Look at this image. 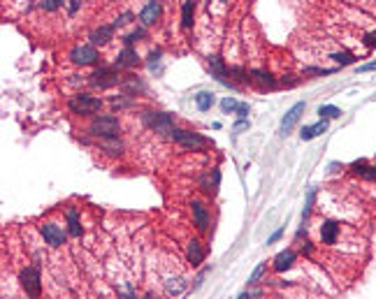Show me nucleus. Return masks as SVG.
<instances>
[{"label": "nucleus", "instance_id": "nucleus-35", "mask_svg": "<svg viewBox=\"0 0 376 299\" xmlns=\"http://www.w3.org/2000/svg\"><path fill=\"white\" fill-rule=\"evenodd\" d=\"M249 112H251V109H249V105H244V102H242V105L237 107V112H235V114L239 116V118H246V116H249Z\"/></svg>", "mask_w": 376, "mask_h": 299}, {"label": "nucleus", "instance_id": "nucleus-27", "mask_svg": "<svg viewBox=\"0 0 376 299\" xmlns=\"http://www.w3.org/2000/svg\"><path fill=\"white\" fill-rule=\"evenodd\" d=\"M318 114H321V118H339L341 109L334 105H323V107H318Z\"/></svg>", "mask_w": 376, "mask_h": 299}, {"label": "nucleus", "instance_id": "nucleus-12", "mask_svg": "<svg viewBox=\"0 0 376 299\" xmlns=\"http://www.w3.org/2000/svg\"><path fill=\"white\" fill-rule=\"evenodd\" d=\"M209 70H211V74H214V79L219 81V84H223V86H232V81L227 79V70H226V65L221 63V58H219V56H211V58H209Z\"/></svg>", "mask_w": 376, "mask_h": 299}, {"label": "nucleus", "instance_id": "nucleus-32", "mask_svg": "<svg viewBox=\"0 0 376 299\" xmlns=\"http://www.w3.org/2000/svg\"><path fill=\"white\" fill-rule=\"evenodd\" d=\"M40 5H42V9H47V12H53V9H58L63 5V0H42Z\"/></svg>", "mask_w": 376, "mask_h": 299}, {"label": "nucleus", "instance_id": "nucleus-28", "mask_svg": "<svg viewBox=\"0 0 376 299\" xmlns=\"http://www.w3.org/2000/svg\"><path fill=\"white\" fill-rule=\"evenodd\" d=\"M102 149H105L107 153H112V156H121V153H123V144H121V141H116V137H114V139H105V141H102Z\"/></svg>", "mask_w": 376, "mask_h": 299}, {"label": "nucleus", "instance_id": "nucleus-36", "mask_svg": "<svg viewBox=\"0 0 376 299\" xmlns=\"http://www.w3.org/2000/svg\"><path fill=\"white\" fill-rule=\"evenodd\" d=\"M362 42L367 44V46H376V30H372V33H367V35H365V40H362Z\"/></svg>", "mask_w": 376, "mask_h": 299}, {"label": "nucleus", "instance_id": "nucleus-37", "mask_svg": "<svg viewBox=\"0 0 376 299\" xmlns=\"http://www.w3.org/2000/svg\"><path fill=\"white\" fill-rule=\"evenodd\" d=\"M334 70H318V68H306V74H332Z\"/></svg>", "mask_w": 376, "mask_h": 299}, {"label": "nucleus", "instance_id": "nucleus-6", "mask_svg": "<svg viewBox=\"0 0 376 299\" xmlns=\"http://www.w3.org/2000/svg\"><path fill=\"white\" fill-rule=\"evenodd\" d=\"M70 61L75 63V65H93V63L98 61V51L93 44H79V46H75L70 51Z\"/></svg>", "mask_w": 376, "mask_h": 299}, {"label": "nucleus", "instance_id": "nucleus-7", "mask_svg": "<svg viewBox=\"0 0 376 299\" xmlns=\"http://www.w3.org/2000/svg\"><path fill=\"white\" fill-rule=\"evenodd\" d=\"M40 232H42V237H44V241L49 244V246H53V248H58V246H63L65 244V232H63L56 223H44L42 228H40Z\"/></svg>", "mask_w": 376, "mask_h": 299}, {"label": "nucleus", "instance_id": "nucleus-5", "mask_svg": "<svg viewBox=\"0 0 376 299\" xmlns=\"http://www.w3.org/2000/svg\"><path fill=\"white\" fill-rule=\"evenodd\" d=\"M144 123L156 132H172L175 130V121H172V116L165 114V112H147V114H144Z\"/></svg>", "mask_w": 376, "mask_h": 299}, {"label": "nucleus", "instance_id": "nucleus-15", "mask_svg": "<svg viewBox=\"0 0 376 299\" xmlns=\"http://www.w3.org/2000/svg\"><path fill=\"white\" fill-rule=\"evenodd\" d=\"M293 262H295V253L293 251H281L279 255L274 257V272H288L290 267H293Z\"/></svg>", "mask_w": 376, "mask_h": 299}, {"label": "nucleus", "instance_id": "nucleus-41", "mask_svg": "<svg viewBox=\"0 0 376 299\" xmlns=\"http://www.w3.org/2000/svg\"><path fill=\"white\" fill-rule=\"evenodd\" d=\"M158 58H160V51H156V53H151V56H149V65H151V68L158 63Z\"/></svg>", "mask_w": 376, "mask_h": 299}, {"label": "nucleus", "instance_id": "nucleus-9", "mask_svg": "<svg viewBox=\"0 0 376 299\" xmlns=\"http://www.w3.org/2000/svg\"><path fill=\"white\" fill-rule=\"evenodd\" d=\"M91 77H93L91 81H93L96 86H100V88H112V86L119 84V77H116L114 70H109V68H100V70H96Z\"/></svg>", "mask_w": 376, "mask_h": 299}, {"label": "nucleus", "instance_id": "nucleus-24", "mask_svg": "<svg viewBox=\"0 0 376 299\" xmlns=\"http://www.w3.org/2000/svg\"><path fill=\"white\" fill-rule=\"evenodd\" d=\"M195 105H198V109H200V112H209L211 105H214V95H211V93H207V91H202V93H198V95H195Z\"/></svg>", "mask_w": 376, "mask_h": 299}, {"label": "nucleus", "instance_id": "nucleus-1", "mask_svg": "<svg viewBox=\"0 0 376 299\" xmlns=\"http://www.w3.org/2000/svg\"><path fill=\"white\" fill-rule=\"evenodd\" d=\"M88 132L93 137H100V139H114L121 132V123H119L116 116H96L93 123L88 125Z\"/></svg>", "mask_w": 376, "mask_h": 299}, {"label": "nucleus", "instance_id": "nucleus-11", "mask_svg": "<svg viewBox=\"0 0 376 299\" xmlns=\"http://www.w3.org/2000/svg\"><path fill=\"white\" fill-rule=\"evenodd\" d=\"M191 209H193V218H195L198 230H200V232H207V230H209V213H207V207H204L200 200H193Z\"/></svg>", "mask_w": 376, "mask_h": 299}, {"label": "nucleus", "instance_id": "nucleus-23", "mask_svg": "<svg viewBox=\"0 0 376 299\" xmlns=\"http://www.w3.org/2000/svg\"><path fill=\"white\" fill-rule=\"evenodd\" d=\"M165 290H167V295H181V292L186 290V281L181 278V276H176V278H167Z\"/></svg>", "mask_w": 376, "mask_h": 299}, {"label": "nucleus", "instance_id": "nucleus-38", "mask_svg": "<svg viewBox=\"0 0 376 299\" xmlns=\"http://www.w3.org/2000/svg\"><path fill=\"white\" fill-rule=\"evenodd\" d=\"M281 237H283V228H279V230H276V232H274V234H272V237L267 239V244H274V241H279Z\"/></svg>", "mask_w": 376, "mask_h": 299}, {"label": "nucleus", "instance_id": "nucleus-26", "mask_svg": "<svg viewBox=\"0 0 376 299\" xmlns=\"http://www.w3.org/2000/svg\"><path fill=\"white\" fill-rule=\"evenodd\" d=\"M330 58H332L337 65H353V63H355V56L351 51H337V53H332Z\"/></svg>", "mask_w": 376, "mask_h": 299}, {"label": "nucleus", "instance_id": "nucleus-33", "mask_svg": "<svg viewBox=\"0 0 376 299\" xmlns=\"http://www.w3.org/2000/svg\"><path fill=\"white\" fill-rule=\"evenodd\" d=\"M230 74H235L237 81H249V79H251V77H249V72L242 70V68H232V70H230Z\"/></svg>", "mask_w": 376, "mask_h": 299}, {"label": "nucleus", "instance_id": "nucleus-8", "mask_svg": "<svg viewBox=\"0 0 376 299\" xmlns=\"http://www.w3.org/2000/svg\"><path fill=\"white\" fill-rule=\"evenodd\" d=\"M304 114V102H298V105H293L286 112V116H283V121H281V135H288L293 128H295V123L300 121V116Z\"/></svg>", "mask_w": 376, "mask_h": 299}, {"label": "nucleus", "instance_id": "nucleus-13", "mask_svg": "<svg viewBox=\"0 0 376 299\" xmlns=\"http://www.w3.org/2000/svg\"><path fill=\"white\" fill-rule=\"evenodd\" d=\"M186 257H188L191 267H198V264H202V260H204V248H202V244L198 241V239H193L191 244H188Z\"/></svg>", "mask_w": 376, "mask_h": 299}, {"label": "nucleus", "instance_id": "nucleus-40", "mask_svg": "<svg viewBox=\"0 0 376 299\" xmlns=\"http://www.w3.org/2000/svg\"><path fill=\"white\" fill-rule=\"evenodd\" d=\"M372 70H376V61L374 63H367V65H362V68H360V72H372Z\"/></svg>", "mask_w": 376, "mask_h": 299}, {"label": "nucleus", "instance_id": "nucleus-34", "mask_svg": "<svg viewBox=\"0 0 376 299\" xmlns=\"http://www.w3.org/2000/svg\"><path fill=\"white\" fill-rule=\"evenodd\" d=\"M314 197H316V190H309V197H306V207H304V213H302V218H309V213H311V207H314Z\"/></svg>", "mask_w": 376, "mask_h": 299}, {"label": "nucleus", "instance_id": "nucleus-22", "mask_svg": "<svg viewBox=\"0 0 376 299\" xmlns=\"http://www.w3.org/2000/svg\"><path fill=\"white\" fill-rule=\"evenodd\" d=\"M193 14H195V0H184V7H181V26L184 28L193 26Z\"/></svg>", "mask_w": 376, "mask_h": 299}, {"label": "nucleus", "instance_id": "nucleus-4", "mask_svg": "<svg viewBox=\"0 0 376 299\" xmlns=\"http://www.w3.org/2000/svg\"><path fill=\"white\" fill-rule=\"evenodd\" d=\"M19 281H21V285H24L26 295H30V297H40V292H42L40 269H35V267H26L24 272L19 274Z\"/></svg>", "mask_w": 376, "mask_h": 299}, {"label": "nucleus", "instance_id": "nucleus-10", "mask_svg": "<svg viewBox=\"0 0 376 299\" xmlns=\"http://www.w3.org/2000/svg\"><path fill=\"white\" fill-rule=\"evenodd\" d=\"M160 14H163L160 2H158V0H151V2H147V5L142 7L140 19H142V23H144V26H153L158 19H160Z\"/></svg>", "mask_w": 376, "mask_h": 299}, {"label": "nucleus", "instance_id": "nucleus-31", "mask_svg": "<svg viewBox=\"0 0 376 299\" xmlns=\"http://www.w3.org/2000/svg\"><path fill=\"white\" fill-rule=\"evenodd\" d=\"M237 107H239V102H237V100H232V97H226V100L221 102V109H223L226 114H235Z\"/></svg>", "mask_w": 376, "mask_h": 299}, {"label": "nucleus", "instance_id": "nucleus-16", "mask_svg": "<svg viewBox=\"0 0 376 299\" xmlns=\"http://www.w3.org/2000/svg\"><path fill=\"white\" fill-rule=\"evenodd\" d=\"M112 37H114V26H100L91 33V42H93V46H98V44L102 46V44H107Z\"/></svg>", "mask_w": 376, "mask_h": 299}, {"label": "nucleus", "instance_id": "nucleus-14", "mask_svg": "<svg viewBox=\"0 0 376 299\" xmlns=\"http://www.w3.org/2000/svg\"><path fill=\"white\" fill-rule=\"evenodd\" d=\"M325 130H327V118H321L316 125H304L300 130V137L304 141H309V139H314V137H318V135H323Z\"/></svg>", "mask_w": 376, "mask_h": 299}, {"label": "nucleus", "instance_id": "nucleus-17", "mask_svg": "<svg viewBox=\"0 0 376 299\" xmlns=\"http://www.w3.org/2000/svg\"><path fill=\"white\" fill-rule=\"evenodd\" d=\"M337 234H339V225L334 220H325L323 225H321V239H323V244H334L337 241Z\"/></svg>", "mask_w": 376, "mask_h": 299}, {"label": "nucleus", "instance_id": "nucleus-30", "mask_svg": "<svg viewBox=\"0 0 376 299\" xmlns=\"http://www.w3.org/2000/svg\"><path fill=\"white\" fill-rule=\"evenodd\" d=\"M265 272H267V264H265V262H263V264H258V267L253 269V274L249 276V285H253V283L260 281V278L265 276Z\"/></svg>", "mask_w": 376, "mask_h": 299}, {"label": "nucleus", "instance_id": "nucleus-21", "mask_svg": "<svg viewBox=\"0 0 376 299\" xmlns=\"http://www.w3.org/2000/svg\"><path fill=\"white\" fill-rule=\"evenodd\" d=\"M353 172H355V174H360L362 179H367V181H374V179H376V167H369L365 160L353 162Z\"/></svg>", "mask_w": 376, "mask_h": 299}, {"label": "nucleus", "instance_id": "nucleus-3", "mask_svg": "<svg viewBox=\"0 0 376 299\" xmlns=\"http://www.w3.org/2000/svg\"><path fill=\"white\" fill-rule=\"evenodd\" d=\"M70 109L79 116H93L102 109V100L88 95V93H81V95H75L70 100Z\"/></svg>", "mask_w": 376, "mask_h": 299}, {"label": "nucleus", "instance_id": "nucleus-29", "mask_svg": "<svg viewBox=\"0 0 376 299\" xmlns=\"http://www.w3.org/2000/svg\"><path fill=\"white\" fill-rule=\"evenodd\" d=\"M144 35H147V30H144V28H135V30L130 33V35H125V37H123V44H125V46H132L135 42H140V40H144Z\"/></svg>", "mask_w": 376, "mask_h": 299}, {"label": "nucleus", "instance_id": "nucleus-19", "mask_svg": "<svg viewBox=\"0 0 376 299\" xmlns=\"http://www.w3.org/2000/svg\"><path fill=\"white\" fill-rule=\"evenodd\" d=\"M251 81H253V84H258L260 88H274V86H276V79L272 77L270 72H265V70H253V72H251Z\"/></svg>", "mask_w": 376, "mask_h": 299}, {"label": "nucleus", "instance_id": "nucleus-18", "mask_svg": "<svg viewBox=\"0 0 376 299\" xmlns=\"http://www.w3.org/2000/svg\"><path fill=\"white\" fill-rule=\"evenodd\" d=\"M137 61H140V58H137V51H135L132 46H125V49L119 53L116 65H119V68H135V65H137Z\"/></svg>", "mask_w": 376, "mask_h": 299}, {"label": "nucleus", "instance_id": "nucleus-42", "mask_svg": "<svg viewBox=\"0 0 376 299\" xmlns=\"http://www.w3.org/2000/svg\"><path fill=\"white\" fill-rule=\"evenodd\" d=\"M79 5H81V0H72V5H70V14H77Z\"/></svg>", "mask_w": 376, "mask_h": 299}, {"label": "nucleus", "instance_id": "nucleus-39", "mask_svg": "<svg viewBox=\"0 0 376 299\" xmlns=\"http://www.w3.org/2000/svg\"><path fill=\"white\" fill-rule=\"evenodd\" d=\"M242 130H249V121H244V118L235 123V132H242Z\"/></svg>", "mask_w": 376, "mask_h": 299}, {"label": "nucleus", "instance_id": "nucleus-20", "mask_svg": "<svg viewBox=\"0 0 376 299\" xmlns=\"http://www.w3.org/2000/svg\"><path fill=\"white\" fill-rule=\"evenodd\" d=\"M219 181H221V172L219 169H214V181H209V174H204L200 179V185H202V190L207 195H214L216 193V188H219Z\"/></svg>", "mask_w": 376, "mask_h": 299}, {"label": "nucleus", "instance_id": "nucleus-2", "mask_svg": "<svg viewBox=\"0 0 376 299\" xmlns=\"http://www.w3.org/2000/svg\"><path fill=\"white\" fill-rule=\"evenodd\" d=\"M170 137L175 139V144H179L181 149H188V151H200V149H204V146L209 144L200 132L181 130V128H175V130L170 132Z\"/></svg>", "mask_w": 376, "mask_h": 299}, {"label": "nucleus", "instance_id": "nucleus-25", "mask_svg": "<svg viewBox=\"0 0 376 299\" xmlns=\"http://www.w3.org/2000/svg\"><path fill=\"white\" fill-rule=\"evenodd\" d=\"M68 225H70V234H72V237H81V223H79L77 209H70V211H68Z\"/></svg>", "mask_w": 376, "mask_h": 299}]
</instances>
